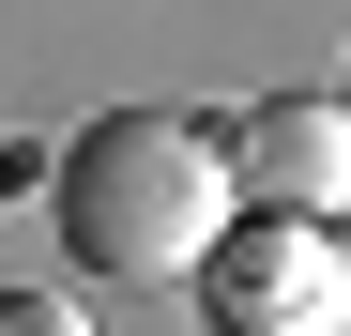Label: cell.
I'll list each match as a JSON object with an SVG mask.
<instances>
[{
	"label": "cell",
	"instance_id": "obj_1",
	"mask_svg": "<svg viewBox=\"0 0 351 336\" xmlns=\"http://www.w3.org/2000/svg\"><path fill=\"white\" fill-rule=\"evenodd\" d=\"M46 214H62V260L77 275H123V291H168V275H199L214 230L245 214L229 184V138L184 123V107H107L46 153Z\"/></svg>",
	"mask_w": 351,
	"mask_h": 336
},
{
	"label": "cell",
	"instance_id": "obj_2",
	"mask_svg": "<svg viewBox=\"0 0 351 336\" xmlns=\"http://www.w3.org/2000/svg\"><path fill=\"white\" fill-rule=\"evenodd\" d=\"M199 306L229 321V336H336L351 321V260L321 245V214H229L214 230V260H199Z\"/></svg>",
	"mask_w": 351,
	"mask_h": 336
},
{
	"label": "cell",
	"instance_id": "obj_6",
	"mask_svg": "<svg viewBox=\"0 0 351 336\" xmlns=\"http://www.w3.org/2000/svg\"><path fill=\"white\" fill-rule=\"evenodd\" d=\"M336 107H351V92H336Z\"/></svg>",
	"mask_w": 351,
	"mask_h": 336
},
{
	"label": "cell",
	"instance_id": "obj_3",
	"mask_svg": "<svg viewBox=\"0 0 351 336\" xmlns=\"http://www.w3.org/2000/svg\"><path fill=\"white\" fill-rule=\"evenodd\" d=\"M229 184L260 214H336L351 199V107L336 92H260L245 123H229Z\"/></svg>",
	"mask_w": 351,
	"mask_h": 336
},
{
	"label": "cell",
	"instance_id": "obj_4",
	"mask_svg": "<svg viewBox=\"0 0 351 336\" xmlns=\"http://www.w3.org/2000/svg\"><path fill=\"white\" fill-rule=\"evenodd\" d=\"M0 336H92V321H77L62 291H0Z\"/></svg>",
	"mask_w": 351,
	"mask_h": 336
},
{
	"label": "cell",
	"instance_id": "obj_5",
	"mask_svg": "<svg viewBox=\"0 0 351 336\" xmlns=\"http://www.w3.org/2000/svg\"><path fill=\"white\" fill-rule=\"evenodd\" d=\"M0 184H31V153H0Z\"/></svg>",
	"mask_w": 351,
	"mask_h": 336
}]
</instances>
